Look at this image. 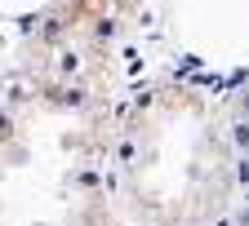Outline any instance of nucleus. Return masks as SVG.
I'll return each mask as SVG.
<instances>
[{"mask_svg":"<svg viewBox=\"0 0 249 226\" xmlns=\"http://www.w3.org/2000/svg\"><path fill=\"white\" fill-rule=\"evenodd\" d=\"M58 58H31L0 84V226H120L111 204L116 93L89 62L93 36L53 31Z\"/></svg>","mask_w":249,"mask_h":226,"instance_id":"nucleus-1","label":"nucleus"},{"mask_svg":"<svg viewBox=\"0 0 249 226\" xmlns=\"http://www.w3.org/2000/svg\"><path fill=\"white\" fill-rule=\"evenodd\" d=\"M240 191L227 102L187 80L138 89L116 111L111 204L120 226H223Z\"/></svg>","mask_w":249,"mask_h":226,"instance_id":"nucleus-2","label":"nucleus"}]
</instances>
